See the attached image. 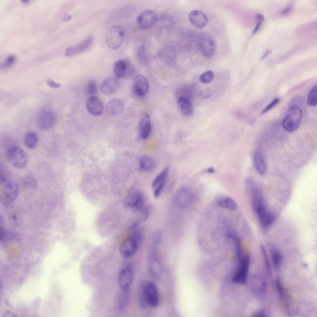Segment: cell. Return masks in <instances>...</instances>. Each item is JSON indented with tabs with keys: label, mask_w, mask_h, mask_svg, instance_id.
I'll use <instances>...</instances> for the list:
<instances>
[{
	"label": "cell",
	"mask_w": 317,
	"mask_h": 317,
	"mask_svg": "<svg viewBox=\"0 0 317 317\" xmlns=\"http://www.w3.org/2000/svg\"><path fill=\"white\" fill-rule=\"evenodd\" d=\"M139 164L141 169L145 171H149L153 170L155 167V161L152 158L147 156H143L140 157Z\"/></svg>",
	"instance_id": "cell-25"
},
{
	"label": "cell",
	"mask_w": 317,
	"mask_h": 317,
	"mask_svg": "<svg viewBox=\"0 0 317 317\" xmlns=\"http://www.w3.org/2000/svg\"><path fill=\"white\" fill-rule=\"evenodd\" d=\"M72 16L70 15H67L64 17L63 20L65 21H67L70 20Z\"/></svg>",
	"instance_id": "cell-53"
},
{
	"label": "cell",
	"mask_w": 317,
	"mask_h": 317,
	"mask_svg": "<svg viewBox=\"0 0 317 317\" xmlns=\"http://www.w3.org/2000/svg\"><path fill=\"white\" fill-rule=\"evenodd\" d=\"M19 191V186L17 183L14 182L7 183L1 192L0 201L2 203L6 206L11 205L16 199Z\"/></svg>",
	"instance_id": "cell-6"
},
{
	"label": "cell",
	"mask_w": 317,
	"mask_h": 317,
	"mask_svg": "<svg viewBox=\"0 0 317 317\" xmlns=\"http://www.w3.org/2000/svg\"><path fill=\"white\" fill-rule=\"evenodd\" d=\"M157 19V15L153 10H148L141 12L138 16L137 21L142 28L147 29L152 27Z\"/></svg>",
	"instance_id": "cell-11"
},
{
	"label": "cell",
	"mask_w": 317,
	"mask_h": 317,
	"mask_svg": "<svg viewBox=\"0 0 317 317\" xmlns=\"http://www.w3.org/2000/svg\"><path fill=\"white\" fill-rule=\"evenodd\" d=\"M124 110V105L120 99L115 98L111 100L107 103L106 108L107 115L114 116L122 113Z\"/></svg>",
	"instance_id": "cell-21"
},
{
	"label": "cell",
	"mask_w": 317,
	"mask_h": 317,
	"mask_svg": "<svg viewBox=\"0 0 317 317\" xmlns=\"http://www.w3.org/2000/svg\"><path fill=\"white\" fill-rule=\"evenodd\" d=\"M133 278V270L130 265H128L121 269L118 277V283L121 290L128 289Z\"/></svg>",
	"instance_id": "cell-10"
},
{
	"label": "cell",
	"mask_w": 317,
	"mask_h": 317,
	"mask_svg": "<svg viewBox=\"0 0 317 317\" xmlns=\"http://www.w3.org/2000/svg\"><path fill=\"white\" fill-rule=\"evenodd\" d=\"M21 2L24 4H27L30 1L29 0H22Z\"/></svg>",
	"instance_id": "cell-54"
},
{
	"label": "cell",
	"mask_w": 317,
	"mask_h": 317,
	"mask_svg": "<svg viewBox=\"0 0 317 317\" xmlns=\"http://www.w3.org/2000/svg\"><path fill=\"white\" fill-rule=\"evenodd\" d=\"M56 121V116L54 112L48 108L42 109L38 117V124L39 128L43 130L51 128Z\"/></svg>",
	"instance_id": "cell-7"
},
{
	"label": "cell",
	"mask_w": 317,
	"mask_h": 317,
	"mask_svg": "<svg viewBox=\"0 0 317 317\" xmlns=\"http://www.w3.org/2000/svg\"><path fill=\"white\" fill-rule=\"evenodd\" d=\"M134 209L137 214L138 220L140 221H143L147 219L149 214V210L148 206H145Z\"/></svg>",
	"instance_id": "cell-34"
},
{
	"label": "cell",
	"mask_w": 317,
	"mask_h": 317,
	"mask_svg": "<svg viewBox=\"0 0 317 317\" xmlns=\"http://www.w3.org/2000/svg\"><path fill=\"white\" fill-rule=\"evenodd\" d=\"M47 84L50 87L54 88H58L61 86L60 84L55 82L51 79H48L47 80Z\"/></svg>",
	"instance_id": "cell-47"
},
{
	"label": "cell",
	"mask_w": 317,
	"mask_h": 317,
	"mask_svg": "<svg viewBox=\"0 0 317 317\" xmlns=\"http://www.w3.org/2000/svg\"><path fill=\"white\" fill-rule=\"evenodd\" d=\"M123 206L126 208H136L145 205L143 196L139 192H135L125 197L122 201Z\"/></svg>",
	"instance_id": "cell-15"
},
{
	"label": "cell",
	"mask_w": 317,
	"mask_h": 317,
	"mask_svg": "<svg viewBox=\"0 0 317 317\" xmlns=\"http://www.w3.org/2000/svg\"><path fill=\"white\" fill-rule=\"evenodd\" d=\"M166 180L158 184L154 188V195L156 198L158 197L160 195L166 184Z\"/></svg>",
	"instance_id": "cell-40"
},
{
	"label": "cell",
	"mask_w": 317,
	"mask_h": 317,
	"mask_svg": "<svg viewBox=\"0 0 317 317\" xmlns=\"http://www.w3.org/2000/svg\"><path fill=\"white\" fill-rule=\"evenodd\" d=\"M140 296V302L143 307L148 306L156 308L160 303V298L158 289L153 282L149 281L141 287Z\"/></svg>",
	"instance_id": "cell-2"
},
{
	"label": "cell",
	"mask_w": 317,
	"mask_h": 317,
	"mask_svg": "<svg viewBox=\"0 0 317 317\" xmlns=\"http://www.w3.org/2000/svg\"><path fill=\"white\" fill-rule=\"evenodd\" d=\"M21 184L24 189L29 191H34L37 186L36 180L33 177L30 176H27L23 178L21 180Z\"/></svg>",
	"instance_id": "cell-28"
},
{
	"label": "cell",
	"mask_w": 317,
	"mask_h": 317,
	"mask_svg": "<svg viewBox=\"0 0 317 317\" xmlns=\"http://www.w3.org/2000/svg\"><path fill=\"white\" fill-rule=\"evenodd\" d=\"M200 48L203 54L209 57L213 54L215 51V45L213 40L207 38L203 40L200 44Z\"/></svg>",
	"instance_id": "cell-24"
},
{
	"label": "cell",
	"mask_w": 317,
	"mask_h": 317,
	"mask_svg": "<svg viewBox=\"0 0 317 317\" xmlns=\"http://www.w3.org/2000/svg\"><path fill=\"white\" fill-rule=\"evenodd\" d=\"M217 205L220 206L230 210H235L237 207L235 202L230 198H225L219 200Z\"/></svg>",
	"instance_id": "cell-32"
},
{
	"label": "cell",
	"mask_w": 317,
	"mask_h": 317,
	"mask_svg": "<svg viewBox=\"0 0 317 317\" xmlns=\"http://www.w3.org/2000/svg\"><path fill=\"white\" fill-rule=\"evenodd\" d=\"M272 53L271 50L270 49H267L263 55L261 57V58L260 59V61H262L264 60L266 58L267 56L269 54H271Z\"/></svg>",
	"instance_id": "cell-48"
},
{
	"label": "cell",
	"mask_w": 317,
	"mask_h": 317,
	"mask_svg": "<svg viewBox=\"0 0 317 317\" xmlns=\"http://www.w3.org/2000/svg\"><path fill=\"white\" fill-rule=\"evenodd\" d=\"M16 213H13L9 217V219L11 224L15 226H17L19 224V221L20 219L19 216Z\"/></svg>",
	"instance_id": "cell-43"
},
{
	"label": "cell",
	"mask_w": 317,
	"mask_h": 317,
	"mask_svg": "<svg viewBox=\"0 0 317 317\" xmlns=\"http://www.w3.org/2000/svg\"><path fill=\"white\" fill-rule=\"evenodd\" d=\"M7 158L14 167L20 169L25 167L28 162V158L26 152L20 147L14 146L9 148L7 152Z\"/></svg>",
	"instance_id": "cell-4"
},
{
	"label": "cell",
	"mask_w": 317,
	"mask_h": 317,
	"mask_svg": "<svg viewBox=\"0 0 317 317\" xmlns=\"http://www.w3.org/2000/svg\"><path fill=\"white\" fill-rule=\"evenodd\" d=\"M169 171V166L165 167L154 178L151 183V187L154 188L159 183L166 180Z\"/></svg>",
	"instance_id": "cell-30"
},
{
	"label": "cell",
	"mask_w": 317,
	"mask_h": 317,
	"mask_svg": "<svg viewBox=\"0 0 317 317\" xmlns=\"http://www.w3.org/2000/svg\"><path fill=\"white\" fill-rule=\"evenodd\" d=\"M178 108L180 112L184 115H190L193 112V108L189 101L186 98L179 97L176 101Z\"/></svg>",
	"instance_id": "cell-23"
},
{
	"label": "cell",
	"mask_w": 317,
	"mask_h": 317,
	"mask_svg": "<svg viewBox=\"0 0 317 317\" xmlns=\"http://www.w3.org/2000/svg\"><path fill=\"white\" fill-rule=\"evenodd\" d=\"M280 100L278 98L274 99L268 104L260 112L261 114H263L269 111L274 107L279 102Z\"/></svg>",
	"instance_id": "cell-42"
},
{
	"label": "cell",
	"mask_w": 317,
	"mask_h": 317,
	"mask_svg": "<svg viewBox=\"0 0 317 317\" xmlns=\"http://www.w3.org/2000/svg\"><path fill=\"white\" fill-rule=\"evenodd\" d=\"M303 100L302 98L297 97L291 100L289 104V106H295L299 107V105L301 103H302Z\"/></svg>",
	"instance_id": "cell-44"
},
{
	"label": "cell",
	"mask_w": 317,
	"mask_h": 317,
	"mask_svg": "<svg viewBox=\"0 0 317 317\" xmlns=\"http://www.w3.org/2000/svg\"><path fill=\"white\" fill-rule=\"evenodd\" d=\"M15 57L13 55H11L7 57L4 62L1 64L0 68L1 69H7L11 66L15 62Z\"/></svg>",
	"instance_id": "cell-39"
},
{
	"label": "cell",
	"mask_w": 317,
	"mask_h": 317,
	"mask_svg": "<svg viewBox=\"0 0 317 317\" xmlns=\"http://www.w3.org/2000/svg\"><path fill=\"white\" fill-rule=\"evenodd\" d=\"M130 230L131 232L130 237L140 245L143 236V230L141 228L138 227L137 223H134L131 227Z\"/></svg>",
	"instance_id": "cell-29"
},
{
	"label": "cell",
	"mask_w": 317,
	"mask_h": 317,
	"mask_svg": "<svg viewBox=\"0 0 317 317\" xmlns=\"http://www.w3.org/2000/svg\"><path fill=\"white\" fill-rule=\"evenodd\" d=\"M255 17L257 21H259L262 23L264 20L263 15L260 14H257L256 15Z\"/></svg>",
	"instance_id": "cell-50"
},
{
	"label": "cell",
	"mask_w": 317,
	"mask_h": 317,
	"mask_svg": "<svg viewBox=\"0 0 317 317\" xmlns=\"http://www.w3.org/2000/svg\"><path fill=\"white\" fill-rule=\"evenodd\" d=\"M93 37H88L85 40L78 45L68 47L65 54L68 57H72L80 54L88 50L93 43Z\"/></svg>",
	"instance_id": "cell-16"
},
{
	"label": "cell",
	"mask_w": 317,
	"mask_h": 317,
	"mask_svg": "<svg viewBox=\"0 0 317 317\" xmlns=\"http://www.w3.org/2000/svg\"><path fill=\"white\" fill-rule=\"evenodd\" d=\"M214 78V74L211 71H206L202 74L200 76L199 80L200 82L204 84H208L211 82Z\"/></svg>",
	"instance_id": "cell-35"
},
{
	"label": "cell",
	"mask_w": 317,
	"mask_h": 317,
	"mask_svg": "<svg viewBox=\"0 0 317 317\" xmlns=\"http://www.w3.org/2000/svg\"><path fill=\"white\" fill-rule=\"evenodd\" d=\"M189 19L193 25L198 28H204L208 22V20L206 15L198 10L191 11L189 14Z\"/></svg>",
	"instance_id": "cell-18"
},
{
	"label": "cell",
	"mask_w": 317,
	"mask_h": 317,
	"mask_svg": "<svg viewBox=\"0 0 317 317\" xmlns=\"http://www.w3.org/2000/svg\"><path fill=\"white\" fill-rule=\"evenodd\" d=\"M317 85L316 84L310 90L308 94L307 103L310 106H315L317 103Z\"/></svg>",
	"instance_id": "cell-33"
},
{
	"label": "cell",
	"mask_w": 317,
	"mask_h": 317,
	"mask_svg": "<svg viewBox=\"0 0 317 317\" xmlns=\"http://www.w3.org/2000/svg\"><path fill=\"white\" fill-rule=\"evenodd\" d=\"M271 256L274 267L276 268H279L281 262V254L278 251L276 250H272L271 252Z\"/></svg>",
	"instance_id": "cell-37"
},
{
	"label": "cell",
	"mask_w": 317,
	"mask_h": 317,
	"mask_svg": "<svg viewBox=\"0 0 317 317\" xmlns=\"http://www.w3.org/2000/svg\"><path fill=\"white\" fill-rule=\"evenodd\" d=\"M174 197L175 202L181 207H184L191 202L193 193L189 189L184 188L178 190Z\"/></svg>",
	"instance_id": "cell-20"
},
{
	"label": "cell",
	"mask_w": 317,
	"mask_h": 317,
	"mask_svg": "<svg viewBox=\"0 0 317 317\" xmlns=\"http://www.w3.org/2000/svg\"><path fill=\"white\" fill-rule=\"evenodd\" d=\"M120 84L119 78L115 77H110L102 82L100 89L102 92L105 94L111 95L117 91Z\"/></svg>",
	"instance_id": "cell-17"
},
{
	"label": "cell",
	"mask_w": 317,
	"mask_h": 317,
	"mask_svg": "<svg viewBox=\"0 0 317 317\" xmlns=\"http://www.w3.org/2000/svg\"><path fill=\"white\" fill-rule=\"evenodd\" d=\"M292 9V7L289 6L285 9L283 10L281 12V14L283 15H286L289 13Z\"/></svg>",
	"instance_id": "cell-49"
},
{
	"label": "cell",
	"mask_w": 317,
	"mask_h": 317,
	"mask_svg": "<svg viewBox=\"0 0 317 317\" xmlns=\"http://www.w3.org/2000/svg\"><path fill=\"white\" fill-rule=\"evenodd\" d=\"M162 237L161 231L159 230H155L153 232L152 236V242L153 246L156 247L160 243Z\"/></svg>",
	"instance_id": "cell-38"
},
{
	"label": "cell",
	"mask_w": 317,
	"mask_h": 317,
	"mask_svg": "<svg viewBox=\"0 0 317 317\" xmlns=\"http://www.w3.org/2000/svg\"><path fill=\"white\" fill-rule=\"evenodd\" d=\"M276 289L279 295L282 296L283 294V287L280 280L277 279L276 281Z\"/></svg>",
	"instance_id": "cell-45"
},
{
	"label": "cell",
	"mask_w": 317,
	"mask_h": 317,
	"mask_svg": "<svg viewBox=\"0 0 317 317\" xmlns=\"http://www.w3.org/2000/svg\"><path fill=\"white\" fill-rule=\"evenodd\" d=\"M86 106L89 112L93 115L99 116L103 112V104L100 99L97 97H90L87 102Z\"/></svg>",
	"instance_id": "cell-19"
},
{
	"label": "cell",
	"mask_w": 317,
	"mask_h": 317,
	"mask_svg": "<svg viewBox=\"0 0 317 317\" xmlns=\"http://www.w3.org/2000/svg\"><path fill=\"white\" fill-rule=\"evenodd\" d=\"M262 22L259 21H257L256 26L253 29L252 33L253 34L255 33L259 29Z\"/></svg>",
	"instance_id": "cell-51"
},
{
	"label": "cell",
	"mask_w": 317,
	"mask_h": 317,
	"mask_svg": "<svg viewBox=\"0 0 317 317\" xmlns=\"http://www.w3.org/2000/svg\"><path fill=\"white\" fill-rule=\"evenodd\" d=\"M250 263V257L248 255L242 259L240 266L236 274L233 277L235 282L243 284L246 281Z\"/></svg>",
	"instance_id": "cell-13"
},
{
	"label": "cell",
	"mask_w": 317,
	"mask_h": 317,
	"mask_svg": "<svg viewBox=\"0 0 317 317\" xmlns=\"http://www.w3.org/2000/svg\"><path fill=\"white\" fill-rule=\"evenodd\" d=\"M253 163L255 167L260 175H264L267 170L266 161L263 154L259 151H255L253 156Z\"/></svg>",
	"instance_id": "cell-22"
},
{
	"label": "cell",
	"mask_w": 317,
	"mask_h": 317,
	"mask_svg": "<svg viewBox=\"0 0 317 317\" xmlns=\"http://www.w3.org/2000/svg\"><path fill=\"white\" fill-rule=\"evenodd\" d=\"M139 136L143 139L149 137L151 129V122L150 117L147 113H142L140 117L138 125Z\"/></svg>",
	"instance_id": "cell-14"
},
{
	"label": "cell",
	"mask_w": 317,
	"mask_h": 317,
	"mask_svg": "<svg viewBox=\"0 0 317 317\" xmlns=\"http://www.w3.org/2000/svg\"><path fill=\"white\" fill-rule=\"evenodd\" d=\"M261 253L263 257L266 268L267 272L270 273L271 271L270 265L268 257L267 256L266 250L264 247L263 246H261Z\"/></svg>",
	"instance_id": "cell-41"
},
{
	"label": "cell",
	"mask_w": 317,
	"mask_h": 317,
	"mask_svg": "<svg viewBox=\"0 0 317 317\" xmlns=\"http://www.w3.org/2000/svg\"><path fill=\"white\" fill-rule=\"evenodd\" d=\"M148 268L150 274L155 278L159 277L161 274L162 267L157 247H154L149 255Z\"/></svg>",
	"instance_id": "cell-8"
},
{
	"label": "cell",
	"mask_w": 317,
	"mask_h": 317,
	"mask_svg": "<svg viewBox=\"0 0 317 317\" xmlns=\"http://www.w3.org/2000/svg\"><path fill=\"white\" fill-rule=\"evenodd\" d=\"M127 72V66L125 62L119 60L115 63L114 72L115 77L119 79L124 77L126 76Z\"/></svg>",
	"instance_id": "cell-27"
},
{
	"label": "cell",
	"mask_w": 317,
	"mask_h": 317,
	"mask_svg": "<svg viewBox=\"0 0 317 317\" xmlns=\"http://www.w3.org/2000/svg\"><path fill=\"white\" fill-rule=\"evenodd\" d=\"M149 87L147 79L144 76L138 75L134 78L133 90L134 94L139 97L145 96L148 92Z\"/></svg>",
	"instance_id": "cell-12"
},
{
	"label": "cell",
	"mask_w": 317,
	"mask_h": 317,
	"mask_svg": "<svg viewBox=\"0 0 317 317\" xmlns=\"http://www.w3.org/2000/svg\"><path fill=\"white\" fill-rule=\"evenodd\" d=\"M121 290L117 302L118 307L120 311H122L124 309L128 298V289Z\"/></svg>",
	"instance_id": "cell-31"
},
{
	"label": "cell",
	"mask_w": 317,
	"mask_h": 317,
	"mask_svg": "<svg viewBox=\"0 0 317 317\" xmlns=\"http://www.w3.org/2000/svg\"><path fill=\"white\" fill-rule=\"evenodd\" d=\"M211 95V91L209 89H206L201 91L199 93L200 96L202 98H205L210 97Z\"/></svg>",
	"instance_id": "cell-46"
},
{
	"label": "cell",
	"mask_w": 317,
	"mask_h": 317,
	"mask_svg": "<svg viewBox=\"0 0 317 317\" xmlns=\"http://www.w3.org/2000/svg\"><path fill=\"white\" fill-rule=\"evenodd\" d=\"M140 245L130 237L124 240L121 243L119 248L120 253L125 258H131L136 253Z\"/></svg>",
	"instance_id": "cell-9"
},
{
	"label": "cell",
	"mask_w": 317,
	"mask_h": 317,
	"mask_svg": "<svg viewBox=\"0 0 317 317\" xmlns=\"http://www.w3.org/2000/svg\"><path fill=\"white\" fill-rule=\"evenodd\" d=\"M302 118V111L300 107L289 106L283 118L282 126L286 131L293 132L299 127Z\"/></svg>",
	"instance_id": "cell-3"
},
{
	"label": "cell",
	"mask_w": 317,
	"mask_h": 317,
	"mask_svg": "<svg viewBox=\"0 0 317 317\" xmlns=\"http://www.w3.org/2000/svg\"><path fill=\"white\" fill-rule=\"evenodd\" d=\"M97 84L93 80L89 81L85 87V92L89 95H94L97 90Z\"/></svg>",
	"instance_id": "cell-36"
},
{
	"label": "cell",
	"mask_w": 317,
	"mask_h": 317,
	"mask_svg": "<svg viewBox=\"0 0 317 317\" xmlns=\"http://www.w3.org/2000/svg\"><path fill=\"white\" fill-rule=\"evenodd\" d=\"M254 317H265V314L262 311H259L258 312L254 314Z\"/></svg>",
	"instance_id": "cell-52"
},
{
	"label": "cell",
	"mask_w": 317,
	"mask_h": 317,
	"mask_svg": "<svg viewBox=\"0 0 317 317\" xmlns=\"http://www.w3.org/2000/svg\"><path fill=\"white\" fill-rule=\"evenodd\" d=\"M125 33L124 28L119 26L111 27L106 36V41L108 46L111 48H119L124 40Z\"/></svg>",
	"instance_id": "cell-5"
},
{
	"label": "cell",
	"mask_w": 317,
	"mask_h": 317,
	"mask_svg": "<svg viewBox=\"0 0 317 317\" xmlns=\"http://www.w3.org/2000/svg\"><path fill=\"white\" fill-rule=\"evenodd\" d=\"M246 186L251 198L252 206L261 225L267 228L274 222L275 217L268 210L261 189L254 181L249 182Z\"/></svg>",
	"instance_id": "cell-1"
},
{
	"label": "cell",
	"mask_w": 317,
	"mask_h": 317,
	"mask_svg": "<svg viewBox=\"0 0 317 317\" xmlns=\"http://www.w3.org/2000/svg\"><path fill=\"white\" fill-rule=\"evenodd\" d=\"M38 141L37 134L33 132H27L24 138V144L29 149H33L36 146Z\"/></svg>",
	"instance_id": "cell-26"
}]
</instances>
